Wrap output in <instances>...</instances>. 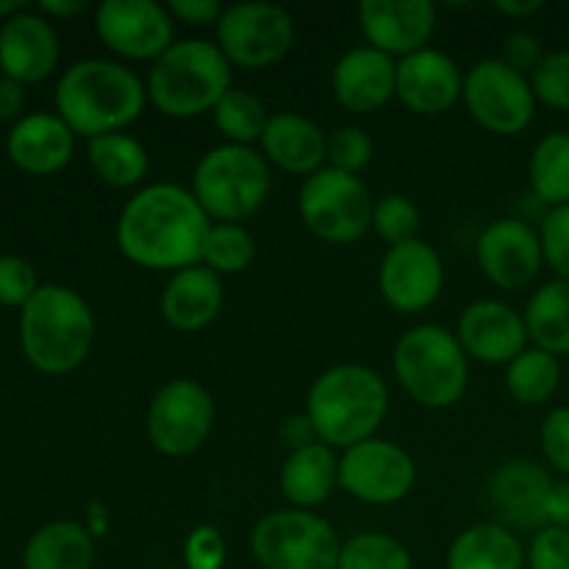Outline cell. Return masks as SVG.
I'll return each mask as SVG.
<instances>
[{
	"instance_id": "cell-1",
	"label": "cell",
	"mask_w": 569,
	"mask_h": 569,
	"mask_svg": "<svg viewBox=\"0 0 569 569\" xmlns=\"http://www.w3.org/2000/svg\"><path fill=\"white\" fill-rule=\"evenodd\" d=\"M209 214L189 187L144 183L120 209L114 239L131 264L156 272H178L200 264Z\"/></svg>"
},
{
	"instance_id": "cell-2",
	"label": "cell",
	"mask_w": 569,
	"mask_h": 569,
	"mask_svg": "<svg viewBox=\"0 0 569 569\" xmlns=\"http://www.w3.org/2000/svg\"><path fill=\"white\" fill-rule=\"evenodd\" d=\"M148 103L139 72L114 59L76 61L56 83V114L87 142L131 128Z\"/></svg>"
},
{
	"instance_id": "cell-3",
	"label": "cell",
	"mask_w": 569,
	"mask_h": 569,
	"mask_svg": "<svg viewBox=\"0 0 569 569\" xmlns=\"http://www.w3.org/2000/svg\"><path fill=\"white\" fill-rule=\"evenodd\" d=\"M303 415L317 439L342 453L378 437L389 415V387L372 367L353 361L333 365L311 381Z\"/></svg>"
},
{
	"instance_id": "cell-4",
	"label": "cell",
	"mask_w": 569,
	"mask_h": 569,
	"mask_svg": "<svg viewBox=\"0 0 569 569\" xmlns=\"http://www.w3.org/2000/svg\"><path fill=\"white\" fill-rule=\"evenodd\" d=\"M148 100L159 114L170 120H192L211 114L222 98L233 89V67L209 39H176L150 64Z\"/></svg>"
},
{
	"instance_id": "cell-5",
	"label": "cell",
	"mask_w": 569,
	"mask_h": 569,
	"mask_svg": "<svg viewBox=\"0 0 569 569\" xmlns=\"http://www.w3.org/2000/svg\"><path fill=\"white\" fill-rule=\"evenodd\" d=\"M94 311L76 289L42 283L20 309V345L44 376H67L87 361L94 345Z\"/></svg>"
},
{
	"instance_id": "cell-6",
	"label": "cell",
	"mask_w": 569,
	"mask_h": 569,
	"mask_svg": "<svg viewBox=\"0 0 569 569\" xmlns=\"http://www.w3.org/2000/svg\"><path fill=\"white\" fill-rule=\"evenodd\" d=\"M392 370L400 389L426 409H450L470 383V359L456 331L420 322L400 333L392 350Z\"/></svg>"
},
{
	"instance_id": "cell-7",
	"label": "cell",
	"mask_w": 569,
	"mask_h": 569,
	"mask_svg": "<svg viewBox=\"0 0 569 569\" xmlns=\"http://www.w3.org/2000/svg\"><path fill=\"white\" fill-rule=\"evenodd\" d=\"M189 189L211 222H242L267 203L272 172L261 150L222 142L200 156Z\"/></svg>"
},
{
	"instance_id": "cell-8",
	"label": "cell",
	"mask_w": 569,
	"mask_h": 569,
	"mask_svg": "<svg viewBox=\"0 0 569 569\" xmlns=\"http://www.w3.org/2000/svg\"><path fill=\"white\" fill-rule=\"evenodd\" d=\"M337 528L317 511L278 509L250 531V553L261 569H337Z\"/></svg>"
},
{
	"instance_id": "cell-9",
	"label": "cell",
	"mask_w": 569,
	"mask_h": 569,
	"mask_svg": "<svg viewBox=\"0 0 569 569\" xmlns=\"http://www.w3.org/2000/svg\"><path fill=\"white\" fill-rule=\"evenodd\" d=\"M370 189L359 176L322 167L300 183L298 214L317 239L328 244H353L372 231Z\"/></svg>"
},
{
	"instance_id": "cell-10",
	"label": "cell",
	"mask_w": 569,
	"mask_h": 569,
	"mask_svg": "<svg viewBox=\"0 0 569 569\" xmlns=\"http://www.w3.org/2000/svg\"><path fill=\"white\" fill-rule=\"evenodd\" d=\"M214 420L217 406L209 389L194 378H172L150 398L144 433L156 453L167 459H187L209 442Z\"/></svg>"
},
{
	"instance_id": "cell-11",
	"label": "cell",
	"mask_w": 569,
	"mask_h": 569,
	"mask_svg": "<svg viewBox=\"0 0 569 569\" xmlns=\"http://www.w3.org/2000/svg\"><path fill=\"white\" fill-rule=\"evenodd\" d=\"M461 100L472 120L495 137H517L526 131L539 103L531 78L506 64L500 56L476 61L467 70Z\"/></svg>"
},
{
	"instance_id": "cell-12",
	"label": "cell",
	"mask_w": 569,
	"mask_h": 569,
	"mask_svg": "<svg viewBox=\"0 0 569 569\" xmlns=\"http://www.w3.org/2000/svg\"><path fill=\"white\" fill-rule=\"evenodd\" d=\"M217 44L242 70H267L287 59L295 44V17L270 0H244L226 6L214 26Z\"/></svg>"
},
{
	"instance_id": "cell-13",
	"label": "cell",
	"mask_w": 569,
	"mask_h": 569,
	"mask_svg": "<svg viewBox=\"0 0 569 569\" xmlns=\"http://www.w3.org/2000/svg\"><path fill=\"white\" fill-rule=\"evenodd\" d=\"M417 465L403 445L372 437L339 453V489L367 506H395L411 495Z\"/></svg>"
},
{
	"instance_id": "cell-14",
	"label": "cell",
	"mask_w": 569,
	"mask_h": 569,
	"mask_svg": "<svg viewBox=\"0 0 569 569\" xmlns=\"http://www.w3.org/2000/svg\"><path fill=\"white\" fill-rule=\"evenodd\" d=\"M94 33L120 59L153 64L176 42V20L156 0H103L94 11Z\"/></svg>"
},
{
	"instance_id": "cell-15",
	"label": "cell",
	"mask_w": 569,
	"mask_h": 569,
	"mask_svg": "<svg viewBox=\"0 0 569 569\" xmlns=\"http://www.w3.org/2000/svg\"><path fill=\"white\" fill-rule=\"evenodd\" d=\"M476 261L492 287L520 292L542 272V239L537 228L520 217H500L478 233Z\"/></svg>"
},
{
	"instance_id": "cell-16",
	"label": "cell",
	"mask_w": 569,
	"mask_h": 569,
	"mask_svg": "<svg viewBox=\"0 0 569 569\" xmlns=\"http://www.w3.org/2000/svg\"><path fill=\"white\" fill-rule=\"evenodd\" d=\"M378 289L383 303L398 315H420L439 300L445 289L442 256L426 239L395 244L378 267Z\"/></svg>"
},
{
	"instance_id": "cell-17",
	"label": "cell",
	"mask_w": 569,
	"mask_h": 569,
	"mask_svg": "<svg viewBox=\"0 0 569 569\" xmlns=\"http://www.w3.org/2000/svg\"><path fill=\"white\" fill-rule=\"evenodd\" d=\"M456 339L467 359L489 367H509L531 345L522 311L498 298H481L465 306L456 322Z\"/></svg>"
},
{
	"instance_id": "cell-18",
	"label": "cell",
	"mask_w": 569,
	"mask_h": 569,
	"mask_svg": "<svg viewBox=\"0 0 569 569\" xmlns=\"http://www.w3.org/2000/svg\"><path fill=\"white\" fill-rule=\"evenodd\" d=\"M359 26L370 48L400 61L431 48L439 9L431 0H361Z\"/></svg>"
},
{
	"instance_id": "cell-19",
	"label": "cell",
	"mask_w": 569,
	"mask_h": 569,
	"mask_svg": "<svg viewBox=\"0 0 569 569\" xmlns=\"http://www.w3.org/2000/svg\"><path fill=\"white\" fill-rule=\"evenodd\" d=\"M553 483L556 481L550 478V472L539 461L517 456V459L503 461L492 472L487 498L500 526L511 528L515 533H537L548 526L545 506H548V495Z\"/></svg>"
},
{
	"instance_id": "cell-20",
	"label": "cell",
	"mask_w": 569,
	"mask_h": 569,
	"mask_svg": "<svg viewBox=\"0 0 569 569\" xmlns=\"http://www.w3.org/2000/svg\"><path fill=\"white\" fill-rule=\"evenodd\" d=\"M461 92H465V72L445 50L426 48L398 61L395 98L415 114H445L459 103Z\"/></svg>"
},
{
	"instance_id": "cell-21",
	"label": "cell",
	"mask_w": 569,
	"mask_h": 569,
	"mask_svg": "<svg viewBox=\"0 0 569 569\" xmlns=\"http://www.w3.org/2000/svg\"><path fill=\"white\" fill-rule=\"evenodd\" d=\"M398 61L370 44L345 50L331 70V92L342 109L372 114L395 98Z\"/></svg>"
},
{
	"instance_id": "cell-22",
	"label": "cell",
	"mask_w": 569,
	"mask_h": 569,
	"mask_svg": "<svg viewBox=\"0 0 569 569\" xmlns=\"http://www.w3.org/2000/svg\"><path fill=\"white\" fill-rule=\"evenodd\" d=\"M59 33L44 14L20 11L0 28V70L20 83H39L59 64Z\"/></svg>"
},
{
	"instance_id": "cell-23",
	"label": "cell",
	"mask_w": 569,
	"mask_h": 569,
	"mask_svg": "<svg viewBox=\"0 0 569 569\" xmlns=\"http://www.w3.org/2000/svg\"><path fill=\"white\" fill-rule=\"evenodd\" d=\"M226 303V287L209 267L194 264L167 278L159 298V311L170 328L181 333H198L220 317Z\"/></svg>"
},
{
	"instance_id": "cell-24",
	"label": "cell",
	"mask_w": 569,
	"mask_h": 569,
	"mask_svg": "<svg viewBox=\"0 0 569 569\" xmlns=\"http://www.w3.org/2000/svg\"><path fill=\"white\" fill-rule=\"evenodd\" d=\"M259 150L267 164L278 167L289 176H300L306 181V178L326 167L328 133L306 114L278 111L267 122Z\"/></svg>"
},
{
	"instance_id": "cell-25",
	"label": "cell",
	"mask_w": 569,
	"mask_h": 569,
	"mask_svg": "<svg viewBox=\"0 0 569 569\" xmlns=\"http://www.w3.org/2000/svg\"><path fill=\"white\" fill-rule=\"evenodd\" d=\"M9 159L31 176H53L70 164L76 133L59 114L37 111L14 122L6 139Z\"/></svg>"
},
{
	"instance_id": "cell-26",
	"label": "cell",
	"mask_w": 569,
	"mask_h": 569,
	"mask_svg": "<svg viewBox=\"0 0 569 569\" xmlns=\"http://www.w3.org/2000/svg\"><path fill=\"white\" fill-rule=\"evenodd\" d=\"M278 487L289 509L315 511L339 489V453L326 442L289 450L278 472Z\"/></svg>"
},
{
	"instance_id": "cell-27",
	"label": "cell",
	"mask_w": 569,
	"mask_h": 569,
	"mask_svg": "<svg viewBox=\"0 0 569 569\" xmlns=\"http://www.w3.org/2000/svg\"><path fill=\"white\" fill-rule=\"evenodd\" d=\"M526 548L511 528L492 522H476L450 542L445 569H522Z\"/></svg>"
},
{
	"instance_id": "cell-28",
	"label": "cell",
	"mask_w": 569,
	"mask_h": 569,
	"mask_svg": "<svg viewBox=\"0 0 569 569\" xmlns=\"http://www.w3.org/2000/svg\"><path fill=\"white\" fill-rule=\"evenodd\" d=\"M98 539L83 522L56 520L39 528L22 550V569H92Z\"/></svg>"
},
{
	"instance_id": "cell-29",
	"label": "cell",
	"mask_w": 569,
	"mask_h": 569,
	"mask_svg": "<svg viewBox=\"0 0 569 569\" xmlns=\"http://www.w3.org/2000/svg\"><path fill=\"white\" fill-rule=\"evenodd\" d=\"M87 159L94 176L111 189H142L150 172V153L128 131L89 139Z\"/></svg>"
},
{
	"instance_id": "cell-30",
	"label": "cell",
	"mask_w": 569,
	"mask_h": 569,
	"mask_svg": "<svg viewBox=\"0 0 569 569\" xmlns=\"http://www.w3.org/2000/svg\"><path fill=\"white\" fill-rule=\"evenodd\" d=\"M522 317L533 348L548 350L556 359L569 356V281L553 278L542 283L531 295Z\"/></svg>"
},
{
	"instance_id": "cell-31",
	"label": "cell",
	"mask_w": 569,
	"mask_h": 569,
	"mask_svg": "<svg viewBox=\"0 0 569 569\" xmlns=\"http://www.w3.org/2000/svg\"><path fill=\"white\" fill-rule=\"evenodd\" d=\"M528 181L537 200L550 209L569 206V131L539 139L528 159Z\"/></svg>"
},
{
	"instance_id": "cell-32",
	"label": "cell",
	"mask_w": 569,
	"mask_h": 569,
	"mask_svg": "<svg viewBox=\"0 0 569 569\" xmlns=\"http://www.w3.org/2000/svg\"><path fill=\"white\" fill-rule=\"evenodd\" d=\"M506 392L520 406H542L559 392L561 365L553 353L528 345L509 367H506Z\"/></svg>"
},
{
	"instance_id": "cell-33",
	"label": "cell",
	"mask_w": 569,
	"mask_h": 569,
	"mask_svg": "<svg viewBox=\"0 0 569 569\" xmlns=\"http://www.w3.org/2000/svg\"><path fill=\"white\" fill-rule=\"evenodd\" d=\"M270 117V109L259 94L237 87L211 111V120H214L217 131L226 137V142L244 144V148H253V142H261Z\"/></svg>"
},
{
	"instance_id": "cell-34",
	"label": "cell",
	"mask_w": 569,
	"mask_h": 569,
	"mask_svg": "<svg viewBox=\"0 0 569 569\" xmlns=\"http://www.w3.org/2000/svg\"><path fill=\"white\" fill-rule=\"evenodd\" d=\"M256 259V239L242 222H211L200 250V264L220 278L239 276Z\"/></svg>"
},
{
	"instance_id": "cell-35",
	"label": "cell",
	"mask_w": 569,
	"mask_h": 569,
	"mask_svg": "<svg viewBox=\"0 0 569 569\" xmlns=\"http://www.w3.org/2000/svg\"><path fill=\"white\" fill-rule=\"evenodd\" d=\"M337 569H415V559L392 533L361 531L342 542Z\"/></svg>"
},
{
	"instance_id": "cell-36",
	"label": "cell",
	"mask_w": 569,
	"mask_h": 569,
	"mask_svg": "<svg viewBox=\"0 0 569 569\" xmlns=\"http://www.w3.org/2000/svg\"><path fill=\"white\" fill-rule=\"evenodd\" d=\"M420 228L422 214L411 198L392 192L376 200V209H372V231H376L389 248L411 242V239H420Z\"/></svg>"
},
{
	"instance_id": "cell-37",
	"label": "cell",
	"mask_w": 569,
	"mask_h": 569,
	"mask_svg": "<svg viewBox=\"0 0 569 569\" xmlns=\"http://www.w3.org/2000/svg\"><path fill=\"white\" fill-rule=\"evenodd\" d=\"M372 153H376V144L361 126H339L337 131L328 133L326 167L359 176L365 167H370Z\"/></svg>"
},
{
	"instance_id": "cell-38",
	"label": "cell",
	"mask_w": 569,
	"mask_h": 569,
	"mask_svg": "<svg viewBox=\"0 0 569 569\" xmlns=\"http://www.w3.org/2000/svg\"><path fill=\"white\" fill-rule=\"evenodd\" d=\"M531 87L539 103L569 111V50H553L531 72Z\"/></svg>"
},
{
	"instance_id": "cell-39",
	"label": "cell",
	"mask_w": 569,
	"mask_h": 569,
	"mask_svg": "<svg viewBox=\"0 0 569 569\" xmlns=\"http://www.w3.org/2000/svg\"><path fill=\"white\" fill-rule=\"evenodd\" d=\"M228 542L211 522H200L183 539V567L187 569H226Z\"/></svg>"
},
{
	"instance_id": "cell-40",
	"label": "cell",
	"mask_w": 569,
	"mask_h": 569,
	"mask_svg": "<svg viewBox=\"0 0 569 569\" xmlns=\"http://www.w3.org/2000/svg\"><path fill=\"white\" fill-rule=\"evenodd\" d=\"M42 287L31 261L22 256H0V306H22Z\"/></svg>"
},
{
	"instance_id": "cell-41",
	"label": "cell",
	"mask_w": 569,
	"mask_h": 569,
	"mask_svg": "<svg viewBox=\"0 0 569 569\" xmlns=\"http://www.w3.org/2000/svg\"><path fill=\"white\" fill-rule=\"evenodd\" d=\"M539 239H542L545 264L553 267L556 278L569 281V206L550 209L542 217Z\"/></svg>"
},
{
	"instance_id": "cell-42",
	"label": "cell",
	"mask_w": 569,
	"mask_h": 569,
	"mask_svg": "<svg viewBox=\"0 0 569 569\" xmlns=\"http://www.w3.org/2000/svg\"><path fill=\"white\" fill-rule=\"evenodd\" d=\"M539 445L548 467L569 478V406L548 411L542 428H539Z\"/></svg>"
},
{
	"instance_id": "cell-43",
	"label": "cell",
	"mask_w": 569,
	"mask_h": 569,
	"mask_svg": "<svg viewBox=\"0 0 569 569\" xmlns=\"http://www.w3.org/2000/svg\"><path fill=\"white\" fill-rule=\"evenodd\" d=\"M528 569H569V531L545 526L526 550Z\"/></svg>"
},
{
	"instance_id": "cell-44",
	"label": "cell",
	"mask_w": 569,
	"mask_h": 569,
	"mask_svg": "<svg viewBox=\"0 0 569 569\" xmlns=\"http://www.w3.org/2000/svg\"><path fill=\"white\" fill-rule=\"evenodd\" d=\"M542 39L531 31H515L503 39V48H500V59L509 67H515L517 72L531 78V72L542 64L545 59Z\"/></svg>"
},
{
	"instance_id": "cell-45",
	"label": "cell",
	"mask_w": 569,
	"mask_h": 569,
	"mask_svg": "<svg viewBox=\"0 0 569 569\" xmlns=\"http://www.w3.org/2000/svg\"><path fill=\"white\" fill-rule=\"evenodd\" d=\"M167 9H170L176 22H183V26L192 28H206L220 22L226 6H222L220 0H170Z\"/></svg>"
},
{
	"instance_id": "cell-46",
	"label": "cell",
	"mask_w": 569,
	"mask_h": 569,
	"mask_svg": "<svg viewBox=\"0 0 569 569\" xmlns=\"http://www.w3.org/2000/svg\"><path fill=\"white\" fill-rule=\"evenodd\" d=\"M281 442L287 450H298L311 442H320V439H317L315 426H311L309 417L300 411V415H292L289 420L281 422Z\"/></svg>"
},
{
	"instance_id": "cell-47",
	"label": "cell",
	"mask_w": 569,
	"mask_h": 569,
	"mask_svg": "<svg viewBox=\"0 0 569 569\" xmlns=\"http://www.w3.org/2000/svg\"><path fill=\"white\" fill-rule=\"evenodd\" d=\"M545 517H548V526L569 531V478L553 483L548 495V506H545Z\"/></svg>"
},
{
	"instance_id": "cell-48",
	"label": "cell",
	"mask_w": 569,
	"mask_h": 569,
	"mask_svg": "<svg viewBox=\"0 0 569 569\" xmlns=\"http://www.w3.org/2000/svg\"><path fill=\"white\" fill-rule=\"evenodd\" d=\"M26 103V92H22V83L14 78H0V120H11L17 117V111Z\"/></svg>"
},
{
	"instance_id": "cell-49",
	"label": "cell",
	"mask_w": 569,
	"mask_h": 569,
	"mask_svg": "<svg viewBox=\"0 0 569 569\" xmlns=\"http://www.w3.org/2000/svg\"><path fill=\"white\" fill-rule=\"evenodd\" d=\"M83 526H87V531L92 533L94 539L106 537L111 528V511H109V503H103V500H89L87 503V520H83Z\"/></svg>"
},
{
	"instance_id": "cell-50",
	"label": "cell",
	"mask_w": 569,
	"mask_h": 569,
	"mask_svg": "<svg viewBox=\"0 0 569 569\" xmlns=\"http://www.w3.org/2000/svg\"><path fill=\"white\" fill-rule=\"evenodd\" d=\"M39 11H42V14L70 20V17H78L81 11H87V0H42V3H39Z\"/></svg>"
},
{
	"instance_id": "cell-51",
	"label": "cell",
	"mask_w": 569,
	"mask_h": 569,
	"mask_svg": "<svg viewBox=\"0 0 569 569\" xmlns=\"http://www.w3.org/2000/svg\"><path fill=\"white\" fill-rule=\"evenodd\" d=\"M495 9L500 11V14L506 17H533L537 11L545 9L542 0H500V3H495Z\"/></svg>"
},
{
	"instance_id": "cell-52",
	"label": "cell",
	"mask_w": 569,
	"mask_h": 569,
	"mask_svg": "<svg viewBox=\"0 0 569 569\" xmlns=\"http://www.w3.org/2000/svg\"><path fill=\"white\" fill-rule=\"evenodd\" d=\"M26 11V3L22 0H0V20H9V17Z\"/></svg>"
}]
</instances>
